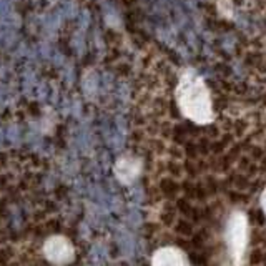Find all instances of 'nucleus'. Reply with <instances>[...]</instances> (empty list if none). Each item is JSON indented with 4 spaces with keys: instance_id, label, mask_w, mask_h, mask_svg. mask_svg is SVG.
<instances>
[{
    "instance_id": "2",
    "label": "nucleus",
    "mask_w": 266,
    "mask_h": 266,
    "mask_svg": "<svg viewBox=\"0 0 266 266\" xmlns=\"http://www.w3.org/2000/svg\"><path fill=\"white\" fill-rule=\"evenodd\" d=\"M180 231H181V233H185V234H188V233H191V226H190V225H186L185 221H183V223H180Z\"/></svg>"
},
{
    "instance_id": "1",
    "label": "nucleus",
    "mask_w": 266,
    "mask_h": 266,
    "mask_svg": "<svg viewBox=\"0 0 266 266\" xmlns=\"http://www.w3.org/2000/svg\"><path fill=\"white\" fill-rule=\"evenodd\" d=\"M160 188H161V191H163L166 196H173L175 193L178 191V185H176L173 180H168V178H166V180H163V181L160 183Z\"/></svg>"
}]
</instances>
